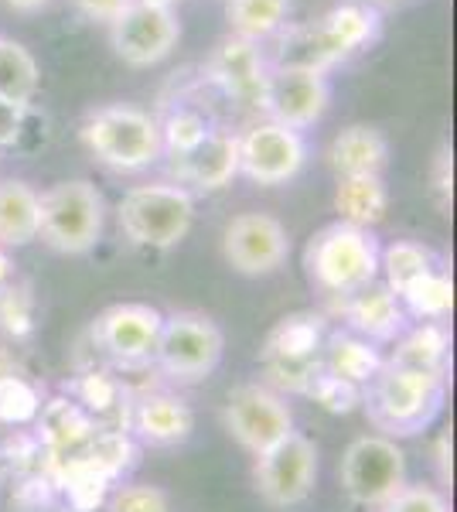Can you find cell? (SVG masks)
Wrapping results in <instances>:
<instances>
[{"mask_svg":"<svg viewBox=\"0 0 457 512\" xmlns=\"http://www.w3.org/2000/svg\"><path fill=\"white\" fill-rule=\"evenodd\" d=\"M444 396L447 373H423V369L382 362L376 379L362 390V407L386 437H410L434 424Z\"/></svg>","mask_w":457,"mask_h":512,"instance_id":"cell-1","label":"cell"},{"mask_svg":"<svg viewBox=\"0 0 457 512\" xmlns=\"http://www.w3.org/2000/svg\"><path fill=\"white\" fill-rule=\"evenodd\" d=\"M379 250L382 246L369 229L331 222L311 236L304 250V267L318 291L348 297L379 277Z\"/></svg>","mask_w":457,"mask_h":512,"instance_id":"cell-2","label":"cell"},{"mask_svg":"<svg viewBox=\"0 0 457 512\" xmlns=\"http://www.w3.org/2000/svg\"><path fill=\"white\" fill-rule=\"evenodd\" d=\"M79 140L113 171H144L164 154L157 120L127 103H110L89 113L79 127Z\"/></svg>","mask_w":457,"mask_h":512,"instance_id":"cell-3","label":"cell"},{"mask_svg":"<svg viewBox=\"0 0 457 512\" xmlns=\"http://www.w3.org/2000/svg\"><path fill=\"white\" fill-rule=\"evenodd\" d=\"M116 222L134 246L171 250L188 236L191 222H195V198L174 181L134 185L116 205Z\"/></svg>","mask_w":457,"mask_h":512,"instance_id":"cell-4","label":"cell"},{"mask_svg":"<svg viewBox=\"0 0 457 512\" xmlns=\"http://www.w3.org/2000/svg\"><path fill=\"white\" fill-rule=\"evenodd\" d=\"M106 205L89 178H69L38 195V236L58 253H89L103 236Z\"/></svg>","mask_w":457,"mask_h":512,"instance_id":"cell-5","label":"cell"},{"mask_svg":"<svg viewBox=\"0 0 457 512\" xmlns=\"http://www.w3.org/2000/svg\"><path fill=\"white\" fill-rule=\"evenodd\" d=\"M328 338V318L314 311L280 318L270 328L267 342L260 349V366L267 373L270 390L304 393L321 373V349Z\"/></svg>","mask_w":457,"mask_h":512,"instance_id":"cell-6","label":"cell"},{"mask_svg":"<svg viewBox=\"0 0 457 512\" xmlns=\"http://www.w3.org/2000/svg\"><path fill=\"white\" fill-rule=\"evenodd\" d=\"M222 349H226V338L209 315L178 311L164 318L151 359L164 376L178 383H195L215 373V366L222 362Z\"/></svg>","mask_w":457,"mask_h":512,"instance_id":"cell-7","label":"cell"},{"mask_svg":"<svg viewBox=\"0 0 457 512\" xmlns=\"http://www.w3.org/2000/svg\"><path fill=\"white\" fill-rule=\"evenodd\" d=\"M338 478L355 506L379 509L406 485V454L393 437L362 434L345 448Z\"/></svg>","mask_w":457,"mask_h":512,"instance_id":"cell-8","label":"cell"},{"mask_svg":"<svg viewBox=\"0 0 457 512\" xmlns=\"http://www.w3.org/2000/svg\"><path fill=\"white\" fill-rule=\"evenodd\" d=\"M222 420H226V431L253 458L280 444L287 434H294V414H290L284 396L270 390L267 383H243L229 390Z\"/></svg>","mask_w":457,"mask_h":512,"instance_id":"cell-9","label":"cell"},{"mask_svg":"<svg viewBox=\"0 0 457 512\" xmlns=\"http://www.w3.org/2000/svg\"><path fill=\"white\" fill-rule=\"evenodd\" d=\"M307 161V144L301 130L284 123L260 120L239 134V175L253 185L277 188L301 175Z\"/></svg>","mask_w":457,"mask_h":512,"instance_id":"cell-10","label":"cell"},{"mask_svg":"<svg viewBox=\"0 0 457 512\" xmlns=\"http://www.w3.org/2000/svg\"><path fill=\"white\" fill-rule=\"evenodd\" d=\"M256 492L277 509L301 506L318 482V448L304 434H287L270 451L256 454L253 468Z\"/></svg>","mask_w":457,"mask_h":512,"instance_id":"cell-11","label":"cell"},{"mask_svg":"<svg viewBox=\"0 0 457 512\" xmlns=\"http://www.w3.org/2000/svg\"><path fill=\"white\" fill-rule=\"evenodd\" d=\"M222 256L236 274L267 277L277 274L290 256L287 226L270 212H239L226 222Z\"/></svg>","mask_w":457,"mask_h":512,"instance_id":"cell-12","label":"cell"},{"mask_svg":"<svg viewBox=\"0 0 457 512\" xmlns=\"http://www.w3.org/2000/svg\"><path fill=\"white\" fill-rule=\"evenodd\" d=\"M181 24L171 7H157L134 0L127 11L110 24V45L116 59H123L134 69H151L164 62L178 48Z\"/></svg>","mask_w":457,"mask_h":512,"instance_id":"cell-13","label":"cell"},{"mask_svg":"<svg viewBox=\"0 0 457 512\" xmlns=\"http://www.w3.org/2000/svg\"><path fill=\"white\" fill-rule=\"evenodd\" d=\"M270 62L260 45L243 41L236 35L222 38L212 48L209 62H205V82L219 89L229 103L243 106V110L260 113L263 110V89H267Z\"/></svg>","mask_w":457,"mask_h":512,"instance_id":"cell-14","label":"cell"},{"mask_svg":"<svg viewBox=\"0 0 457 512\" xmlns=\"http://www.w3.org/2000/svg\"><path fill=\"white\" fill-rule=\"evenodd\" d=\"M161 325L164 315L151 308V304L123 301L99 311V318L93 321V338L113 362H120V366H140V362H147L154 355Z\"/></svg>","mask_w":457,"mask_h":512,"instance_id":"cell-15","label":"cell"},{"mask_svg":"<svg viewBox=\"0 0 457 512\" xmlns=\"http://www.w3.org/2000/svg\"><path fill=\"white\" fill-rule=\"evenodd\" d=\"M331 106V82L318 72L297 69H270L267 89H263V117L284 123L290 130L314 127Z\"/></svg>","mask_w":457,"mask_h":512,"instance_id":"cell-16","label":"cell"},{"mask_svg":"<svg viewBox=\"0 0 457 512\" xmlns=\"http://www.w3.org/2000/svg\"><path fill=\"white\" fill-rule=\"evenodd\" d=\"M174 185H191L195 192H222L239 175V134L212 127L209 137L181 158H171Z\"/></svg>","mask_w":457,"mask_h":512,"instance_id":"cell-17","label":"cell"},{"mask_svg":"<svg viewBox=\"0 0 457 512\" xmlns=\"http://www.w3.org/2000/svg\"><path fill=\"white\" fill-rule=\"evenodd\" d=\"M338 311H342L345 325L352 335L365 338V342H393L406 332V311L400 297L389 291L386 284L372 280L362 291L338 297Z\"/></svg>","mask_w":457,"mask_h":512,"instance_id":"cell-18","label":"cell"},{"mask_svg":"<svg viewBox=\"0 0 457 512\" xmlns=\"http://www.w3.org/2000/svg\"><path fill=\"white\" fill-rule=\"evenodd\" d=\"M96 431H99L96 420L89 417L76 400H69V396H55V400L41 403L38 444H41V454L48 458L45 465L79 454L96 437Z\"/></svg>","mask_w":457,"mask_h":512,"instance_id":"cell-19","label":"cell"},{"mask_svg":"<svg viewBox=\"0 0 457 512\" xmlns=\"http://www.w3.org/2000/svg\"><path fill=\"white\" fill-rule=\"evenodd\" d=\"M342 52L324 31L321 21L311 24H287L277 35V48H273L270 69H297V72H318L328 76L335 65H342Z\"/></svg>","mask_w":457,"mask_h":512,"instance_id":"cell-20","label":"cell"},{"mask_svg":"<svg viewBox=\"0 0 457 512\" xmlns=\"http://www.w3.org/2000/svg\"><path fill=\"white\" fill-rule=\"evenodd\" d=\"M130 424L140 434V441L157 444V448H171V444H181L191 437V431H195V414H191V407L181 396L147 393L130 410Z\"/></svg>","mask_w":457,"mask_h":512,"instance_id":"cell-21","label":"cell"},{"mask_svg":"<svg viewBox=\"0 0 457 512\" xmlns=\"http://www.w3.org/2000/svg\"><path fill=\"white\" fill-rule=\"evenodd\" d=\"M389 164V140L372 123H352L328 144V168L338 178L382 175Z\"/></svg>","mask_w":457,"mask_h":512,"instance_id":"cell-22","label":"cell"},{"mask_svg":"<svg viewBox=\"0 0 457 512\" xmlns=\"http://www.w3.org/2000/svg\"><path fill=\"white\" fill-rule=\"evenodd\" d=\"M382 362L386 359L376 352V345L352 332H328V338H324L321 369L328 376H338V379H345V383L359 386V390H365V386L376 379Z\"/></svg>","mask_w":457,"mask_h":512,"instance_id":"cell-23","label":"cell"},{"mask_svg":"<svg viewBox=\"0 0 457 512\" xmlns=\"http://www.w3.org/2000/svg\"><path fill=\"white\" fill-rule=\"evenodd\" d=\"M447 359H451V328L447 321H420V325L406 328L396 342L393 355L386 362L406 369H423V373H447Z\"/></svg>","mask_w":457,"mask_h":512,"instance_id":"cell-24","label":"cell"},{"mask_svg":"<svg viewBox=\"0 0 457 512\" xmlns=\"http://www.w3.org/2000/svg\"><path fill=\"white\" fill-rule=\"evenodd\" d=\"M335 212H338V222H348V226H359V229L379 226L389 212V188H386V181H382V175L338 178Z\"/></svg>","mask_w":457,"mask_h":512,"instance_id":"cell-25","label":"cell"},{"mask_svg":"<svg viewBox=\"0 0 457 512\" xmlns=\"http://www.w3.org/2000/svg\"><path fill=\"white\" fill-rule=\"evenodd\" d=\"M324 24V31L335 41V48L342 52V59L348 62L352 55L365 52L369 45L379 41L382 31V18L376 7L362 4V0H345V4L331 7L324 18H318Z\"/></svg>","mask_w":457,"mask_h":512,"instance_id":"cell-26","label":"cell"},{"mask_svg":"<svg viewBox=\"0 0 457 512\" xmlns=\"http://www.w3.org/2000/svg\"><path fill=\"white\" fill-rule=\"evenodd\" d=\"M38 239V192L21 178L0 181V246H28Z\"/></svg>","mask_w":457,"mask_h":512,"instance_id":"cell-27","label":"cell"},{"mask_svg":"<svg viewBox=\"0 0 457 512\" xmlns=\"http://www.w3.org/2000/svg\"><path fill=\"white\" fill-rule=\"evenodd\" d=\"M290 11H294L290 0H229L226 4L232 35L253 41V45L277 38L287 28Z\"/></svg>","mask_w":457,"mask_h":512,"instance_id":"cell-28","label":"cell"},{"mask_svg":"<svg viewBox=\"0 0 457 512\" xmlns=\"http://www.w3.org/2000/svg\"><path fill=\"white\" fill-rule=\"evenodd\" d=\"M430 270H437V256L430 246L417 243V239H396L386 250H379V274L382 284L400 297L406 287L417 284L420 277H427Z\"/></svg>","mask_w":457,"mask_h":512,"instance_id":"cell-29","label":"cell"},{"mask_svg":"<svg viewBox=\"0 0 457 512\" xmlns=\"http://www.w3.org/2000/svg\"><path fill=\"white\" fill-rule=\"evenodd\" d=\"M38 86H41V72L35 55L21 41L0 38V99L31 110V99H35Z\"/></svg>","mask_w":457,"mask_h":512,"instance_id":"cell-30","label":"cell"},{"mask_svg":"<svg viewBox=\"0 0 457 512\" xmlns=\"http://www.w3.org/2000/svg\"><path fill=\"white\" fill-rule=\"evenodd\" d=\"M72 400L96 420L99 427L113 424V420H127V390H123L120 379H113L110 373H82L72 383Z\"/></svg>","mask_w":457,"mask_h":512,"instance_id":"cell-31","label":"cell"},{"mask_svg":"<svg viewBox=\"0 0 457 512\" xmlns=\"http://www.w3.org/2000/svg\"><path fill=\"white\" fill-rule=\"evenodd\" d=\"M400 304L406 315L417 321H447L454 311V280L447 270H430L427 277H420L417 284H410L400 294Z\"/></svg>","mask_w":457,"mask_h":512,"instance_id":"cell-32","label":"cell"},{"mask_svg":"<svg viewBox=\"0 0 457 512\" xmlns=\"http://www.w3.org/2000/svg\"><path fill=\"white\" fill-rule=\"evenodd\" d=\"M157 127H161V147H164V154H171V158H181V154H188L191 147H198L205 137H209V130L215 127V123L205 117V113L198 110V106L178 103L168 113V117L157 120Z\"/></svg>","mask_w":457,"mask_h":512,"instance_id":"cell-33","label":"cell"},{"mask_svg":"<svg viewBox=\"0 0 457 512\" xmlns=\"http://www.w3.org/2000/svg\"><path fill=\"white\" fill-rule=\"evenodd\" d=\"M41 393L24 373H11L0 379V424L4 427H24L41 414Z\"/></svg>","mask_w":457,"mask_h":512,"instance_id":"cell-34","label":"cell"},{"mask_svg":"<svg viewBox=\"0 0 457 512\" xmlns=\"http://www.w3.org/2000/svg\"><path fill=\"white\" fill-rule=\"evenodd\" d=\"M0 332L11 338H28L35 332V294H31V284L7 280L0 287Z\"/></svg>","mask_w":457,"mask_h":512,"instance_id":"cell-35","label":"cell"},{"mask_svg":"<svg viewBox=\"0 0 457 512\" xmlns=\"http://www.w3.org/2000/svg\"><path fill=\"white\" fill-rule=\"evenodd\" d=\"M106 512H171L168 492L157 489V485L130 482L116 485L106 495Z\"/></svg>","mask_w":457,"mask_h":512,"instance_id":"cell-36","label":"cell"},{"mask_svg":"<svg viewBox=\"0 0 457 512\" xmlns=\"http://www.w3.org/2000/svg\"><path fill=\"white\" fill-rule=\"evenodd\" d=\"M307 396H311L321 410H328V414H352V410L362 407V390H359V386L345 383V379H338V376H328L324 369L318 373V379L311 383Z\"/></svg>","mask_w":457,"mask_h":512,"instance_id":"cell-37","label":"cell"},{"mask_svg":"<svg viewBox=\"0 0 457 512\" xmlns=\"http://www.w3.org/2000/svg\"><path fill=\"white\" fill-rule=\"evenodd\" d=\"M379 512H451L444 492H437L434 485H410L406 482L386 506H379Z\"/></svg>","mask_w":457,"mask_h":512,"instance_id":"cell-38","label":"cell"},{"mask_svg":"<svg viewBox=\"0 0 457 512\" xmlns=\"http://www.w3.org/2000/svg\"><path fill=\"white\" fill-rule=\"evenodd\" d=\"M430 181H434V195L440 209H451V192H454V161H451V147H440L434 171H430Z\"/></svg>","mask_w":457,"mask_h":512,"instance_id":"cell-39","label":"cell"},{"mask_svg":"<svg viewBox=\"0 0 457 512\" xmlns=\"http://www.w3.org/2000/svg\"><path fill=\"white\" fill-rule=\"evenodd\" d=\"M72 4H76V11L86 21L113 24L123 11H127L130 4H134V0H72Z\"/></svg>","mask_w":457,"mask_h":512,"instance_id":"cell-40","label":"cell"},{"mask_svg":"<svg viewBox=\"0 0 457 512\" xmlns=\"http://www.w3.org/2000/svg\"><path fill=\"white\" fill-rule=\"evenodd\" d=\"M24 120H28V110L24 106H14L7 99H0V147H14L24 134Z\"/></svg>","mask_w":457,"mask_h":512,"instance_id":"cell-41","label":"cell"},{"mask_svg":"<svg viewBox=\"0 0 457 512\" xmlns=\"http://www.w3.org/2000/svg\"><path fill=\"white\" fill-rule=\"evenodd\" d=\"M434 465H437V478L444 485L454 482V472H451V431H444L437 437V448H434Z\"/></svg>","mask_w":457,"mask_h":512,"instance_id":"cell-42","label":"cell"},{"mask_svg":"<svg viewBox=\"0 0 457 512\" xmlns=\"http://www.w3.org/2000/svg\"><path fill=\"white\" fill-rule=\"evenodd\" d=\"M11 11H21V14H35V11H41V7L48 4V0H4Z\"/></svg>","mask_w":457,"mask_h":512,"instance_id":"cell-43","label":"cell"},{"mask_svg":"<svg viewBox=\"0 0 457 512\" xmlns=\"http://www.w3.org/2000/svg\"><path fill=\"white\" fill-rule=\"evenodd\" d=\"M11 373H21V366H18V359H14L7 349H0V379L4 376H11Z\"/></svg>","mask_w":457,"mask_h":512,"instance_id":"cell-44","label":"cell"},{"mask_svg":"<svg viewBox=\"0 0 457 512\" xmlns=\"http://www.w3.org/2000/svg\"><path fill=\"white\" fill-rule=\"evenodd\" d=\"M7 280H14V263H11V253L0 246V287H4Z\"/></svg>","mask_w":457,"mask_h":512,"instance_id":"cell-45","label":"cell"},{"mask_svg":"<svg viewBox=\"0 0 457 512\" xmlns=\"http://www.w3.org/2000/svg\"><path fill=\"white\" fill-rule=\"evenodd\" d=\"M362 4H369V7H393V4H403V0H362Z\"/></svg>","mask_w":457,"mask_h":512,"instance_id":"cell-46","label":"cell"},{"mask_svg":"<svg viewBox=\"0 0 457 512\" xmlns=\"http://www.w3.org/2000/svg\"><path fill=\"white\" fill-rule=\"evenodd\" d=\"M144 4H157V7H171V11H174V4H178V0H144Z\"/></svg>","mask_w":457,"mask_h":512,"instance_id":"cell-47","label":"cell"}]
</instances>
